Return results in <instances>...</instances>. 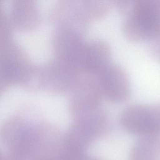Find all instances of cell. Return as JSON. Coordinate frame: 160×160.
Returning <instances> with one entry per match:
<instances>
[{
    "label": "cell",
    "mask_w": 160,
    "mask_h": 160,
    "mask_svg": "<svg viewBox=\"0 0 160 160\" xmlns=\"http://www.w3.org/2000/svg\"><path fill=\"white\" fill-rule=\"evenodd\" d=\"M122 29L134 40L160 36V0H131Z\"/></svg>",
    "instance_id": "cell-1"
},
{
    "label": "cell",
    "mask_w": 160,
    "mask_h": 160,
    "mask_svg": "<svg viewBox=\"0 0 160 160\" xmlns=\"http://www.w3.org/2000/svg\"><path fill=\"white\" fill-rule=\"evenodd\" d=\"M120 123L125 132L140 137L160 136V104L129 106L120 115Z\"/></svg>",
    "instance_id": "cell-2"
},
{
    "label": "cell",
    "mask_w": 160,
    "mask_h": 160,
    "mask_svg": "<svg viewBox=\"0 0 160 160\" xmlns=\"http://www.w3.org/2000/svg\"><path fill=\"white\" fill-rule=\"evenodd\" d=\"M103 76L105 92L112 102H124L129 97L130 86L129 78L123 68L117 64L106 67Z\"/></svg>",
    "instance_id": "cell-3"
},
{
    "label": "cell",
    "mask_w": 160,
    "mask_h": 160,
    "mask_svg": "<svg viewBox=\"0 0 160 160\" xmlns=\"http://www.w3.org/2000/svg\"><path fill=\"white\" fill-rule=\"evenodd\" d=\"M130 160H160V136L140 137L131 148Z\"/></svg>",
    "instance_id": "cell-4"
},
{
    "label": "cell",
    "mask_w": 160,
    "mask_h": 160,
    "mask_svg": "<svg viewBox=\"0 0 160 160\" xmlns=\"http://www.w3.org/2000/svg\"><path fill=\"white\" fill-rule=\"evenodd\" d=\"M154 39L153 43L151 45V51L152 56L160 60V36Z\"/></svg>",
    "instance_id": "cell-5"
}]
</instances>
